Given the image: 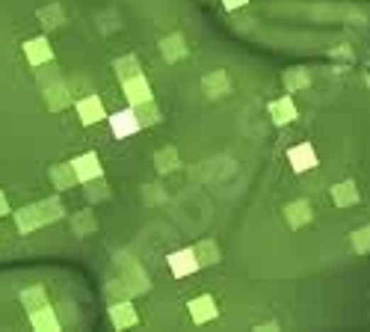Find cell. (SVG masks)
I'll list each match as a JSON object with an SVG mask.
<instances>
[{"mask_svg": "<svg viewBox=\"0 0 370 332\" xmlns=\"http://www.w3.org/2000/svg\"><path fill=\"white\" fill-rule=\"evenodd\" d=\"M116 74H119L122 80H128V77H133V74H140V72H137V57H125L122 62H116Z\"/></svg>", "mask_w": 370, "mask_h": 332, "instance_id": "obj_13", "label": "cell"}, {"mask_svg": "<svg viewBox=\"0 0 370 332\" xmlns=\"http://www.w3.org/2000/svg\"><path fill=\"white\" fill-rule=\"evenodd\" d=\"M190 318L196 323H205V321H213L216 318V303L213 297H196V300H190Z\"/></svg>", "mask_w": 370, "mask_h": 332, "instance_id": "obj_6", "label": "cell"}, {"mask_svg": "<svg viewBox=\"0 0 370 332\" xmlns=\"http://www.w3.org/2000/svg\"><path fill=\"white\" fill-rule=\"evenodd\" d=\"M4 214H9V208H6V199H4V193H0V217H4Z\"/></svg>", "mask_w": 370, "mask_h": 332, "instance_id": "obj_15", "label": "cell"}, {"mask_svg": "<svg viewBox=\"0 0 370 332\" xmlns=\"http://www.w3.org/2000/svg\"><path fill=\"white\" fill-rule=\"evenodd\" d=\"M181 42H184V39L178 36V33H175V36H169V39H163V42H160L163 57H166V60H178V57L187 54V48H184Z\"/></svg>", "mask_w": 370, "mask_h": 332, "instance_id": "obj_10", "label": "cell"}, {"mask_svg": "<svg viewBox=\"0 0 370 332\" xmlns=\"http://www.w3.org/2000/svg\"><path fill=\"white\" fill-rule=\"evenodd\" d=\"M110 321L119 326V329H125V326H133V323H137V314H133L130 303H116V306L110 309Z\"/></svg>", "mask_w": 370, "mask_h": 332, "instance_id": "obj_9", "label": "cell"}, {"mask_svg": "<svg viewBox=\"0 0 370 332\" xmlns=\"http://www.w3.org/2000/svg\"><path fill=\"white\" fill-rule=\"evenodd\" d=\"M24 57L30 65H42V62H50V57H54V51H50L47 39H33L24 45Z\"/></svg>", "mask_w": 370, "mask_h": 332, "instance_id": "obj_7", "label": "cell"}, {"mask_svg": "<svg viewBox=\"0 0 370 332\" xmlns=\"http://www.w3.org/2000/svg\"><path fill=\"white\" fill-rule=\"evenodd\" d=\"M50 178H54V184H57L60 190L72 187L74 181H77V175H74V170H72V163H69V166H60V170H50Z\"/></svg>", "mask_w": 370, "mask_h": 332, "instance_id": "obj_11", "label": "cell"}, {"mask_svg": "<svg viewBox=\"0 0 370 332\" xmlns=\"http://www.w3.org/2000/svg\"><path fill=\"white\" fill-rule=\"evenodd\" d=\"M110 128H113V134L119 137V140H128L130 134H137V131L142 128V122H140L137 110L128 107V110H119V113L110 116Z\"/></svg>", "mask_w": 370, "mask_h": 332, "instance_id": "obj_1", "label": "cell"}, {"mask_svg": "<svg viewBox=\"0 0 370 332\" xmlns=\"http://www.w3.org/2000/svg\"><path fill=\"white\" fill-rule=\"evenodd\" d=\"M21 303L33 311V309H39V306H47V300H45V291L42 288H30V291H24L21 294Z\"/></svg>", "mask_w": 370, "mask_h": 332, "instance_id": "obj_12", "label": "cell"}, {"mask_svg": "<svg viewBox=\"0 0 370 332\" xmlns=\"http://www.w3.org/2000/svg\"><path fill=\"white\" fill-rule=\"evenodd\" d=\"M72 170L77 175V181H92L101 175V160L95 152H86V155H80L77 160H72Z\"/></svg>", "mask_w": 370, "mask_h": 332, "instance_id": "obj_5", "label": "cell"}, {"mask_svg": "<svg viewBox=\"0 0 370 332\" xmlns=\"http://www.w3.org/2000/svg\"><path fill=\"white\" fill-rule=\"evenodd\" d=\"M30 323L36 326V329H50V332L60 329V321H57V314H54V309H50V306L33 309V311H30Z\"/></svg>", "mask_w": 370, "mask_h": 332, "instance_id": "obj_8", "label": "cell"}, {"mask_svg": "<svg viewBox=\"0 0 370 332\" xmlns=\"http://www.w3.org/2000/svg\"><path fill=\"white\" fill-rule=\"evenodd\" d=\"M77 116H80V122H83V125H95V122H101V119H107L104 104H101V98H98V95L80 98V101H77Z\"/></svg>", "mask_w": 370, "mask_h": 332, "instance_id": "obj_3", "label": "cell"}, {"mask_svg": "<svg viewBox=\"0 0 370 332\" xmlns=\"http://www.w3.org/2000/svg\"><path fill=\"white\" fill-rule=\"evenodd\" d=\"M122 83H125V95H128L130 107L151 101V89H148V80L142 77V72H140V74H133V77H128V80H122Z\"/></svg>", "mask_w": 370, "mask_h": 332, "instance_id": "obj_4", "label": "cell"}, {"mask_svg": "<svg viewBox=\"0 0 370 332\" xmlns=\"http://www.w3.org/2000/svg\"><path fill=\"white\" fill-rule=\"evenodd\" d=\"M225 9H237V6H246V0H223Z\"/></svg>", "mask_w": 370, "mask_h": 332, "instance_id": "obj_14", "label": "cell"}, {"mask_svg": "<svg viewBox=\"0 0 370 332\" xmlns=\"http://www.w3.org/2000/svg\"><path fill=\"white\" fill-rule=\"evenodd\" d=\"M166 261H169L172 276H190V273H196L201 267L198 258H196V249H178V253H172Z\"/></svg>", "mask_w": 370, "mask_h": 332, "instance_id": "obj_2", "label": "cell"}]
</instances>
